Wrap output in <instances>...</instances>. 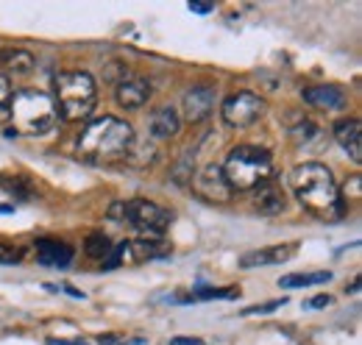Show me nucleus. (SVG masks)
Segmentation results:
<instances>
[{
  "label": "nucleus",
  "mask_w": 362,
  "mask_h": 345,
  "mask_svg": "<svg viewBox=\"0 0 362 345\" xmlns=\"http://www.w3.org/2000/svg\"><path fill=\"white\" fill-rule=\"evenodd\" d=\"M301 98L317 109H340L346 103V95L337 86H310V89H301Z\"/></svg>",
  "instance_id": "f3484780"
},
{
  "label": "nucleus",
  "mask_w": 362,
  "mask_h": 345,
  "mask_svg": "<svg viewBox=\"0 0 362 345\" xmlns=\"http://www.w3.org/2000/svg\"><path fill=\"white\" fill-rule=\"evenodd\" d=\"M179 129H181V117L173 106L156 109L151 115V120H148V131H151L153 139H173L179 134Z\"/></svg>",
  "instance_id": "2eb2a0df"
},
{
  "label": "nucleus",
  "mask_w": 362,
  "mask_h": 345,
  "mask_svg": "<svg viewBox=\"0 0 362 345\" xmlns=\"http://www.w3.org/2000/svg\"><path fill=\"white\" fill-rule=\"evenodd\" d=\"M8 117H11L17 134L42 136L56 126L59 109H56V100L42 89H17L11 98Z\"/></svg>",
  "instance_id": "39448f33"
},
{
  "label": "nucleus",
  "mask_w": 362,
  "mask_h": 345,
  "mask_svg": "<svg viewBox=\"0 0 362 345\" xmlns=\"http://www.w3.org/2000/svg\"><path fill=\"white\" fill-rule=\"evenodd\" d=\"M37 262L45 267H67L73 262V248L59 240H37Z\"/></svg>",
  "instance_id": "dca6fc26"
},
{
  "label": "nucleus",
  "mask_w": 362,
  "mask_h": 345,
  "mask_svg": "<svg viewBox=\"0 0 362 345\" xmlns=\"http://www.w3.org/2000/svg\"><path fill=\"white\" fill-rule=\"evenodd\" d=\"M317 134H320V131H317L315 123L304 120V123H298V126L293 129V142H298V145L304 142V145H307V142H313V139H315Z\"/></svg>",
  "instance_id": "4be33fe9"
},
{
  "label": "nucleus",
  "mask_w": 362,
  "mask_h": 345,
  "mask_svg": "<svg viewBox=\"0 0 362 345\" xmlns=\"http://www.w3.org/2000/svg\"><path fill=\"white\" fill-rule=\"evenodd\" d=\"M215 106H218V92L212 86H192L184 92V100H181V112L187 123L209 120L215 115Z\"/></svg>",
  "instance_id": "6e6552de"
},
{
  "label": "nucleus",
  "mask_w": 362,
  "mask_h": 345,
  "mask_svg": "<svg viewBox=\"0 0 362 345\" xmlns=\"http://www.w3.org/2000/svg\"><path fill=\"white\" fill-rule=\"evenodd\" d=\"M287 206V195H284V187L271 178L265 184H259L254 189V209L262 212V215H281Z\"/></svg>",
  "instance_id": "ddd939ff"
},
{
  "label": "nucleus",
  "mask_w": 362,
  "mask_h": 345,
  "mask_svg": "<svg viewBox=\"0 0 362 345\" xmlns=\"http://www.w3.org/2000/svg\"><path fill=\"white\" fill-rule=\"evenodd\" d=\"M298 251V242H284V245H268V248H259V251H251V254H243L240 257V267L251 270V267H268V264H281L287 259L296 257Z\"/></svg>",
  "instance_id": "9b49d317"
},
{
  "label": "nucleus",
  "mask_w": 362,
  "mask_h": 345,
  "mask_svg": "<svg viewBox=\"0 0 362 345\" xmlns=\"http://www.w3.org/2000/svg\"><path fill=\"white\" fill-rule=\"evenodd\" d=\"M287 303V298H276V301H268V303H257V306H248V309H243V315H268L273 309H281Z\"/></svg>",
  "instance_id": "5701e85b"
},
{
  "label": "nucleus",
  "mask_w": 362,
  "mask_h": 345,
  "mask_svg": "<svg viewBox=\"0 0 362 345\" xmlns=\"http://www.w3.org/2000/svg\"><path fill=\"white\" fill-rule=\"evenodd\" d=\"M334 139L337 145L351 156V162H362V129H360V120L354 117H346L334 126Z\"/></svg>",
  "instance_id": "4468645a"
},
{
  "label": "nucleus",
  "mask_w": 362,
  "mask_h": 345,
  "mask_svg": "<svg viewBox=\"0 0 362 345\" xmlns=\"http://www.w3.org/2000/svg\"><path fill=\"white\" fill-rule=\"evenodd\" d=\"M170 345H204V340H198V337H173Z\"/></svg>",
  "instance_id": "a878e982"
},
{
  "label": "nucleus",
  "mask_w": 362,
  "mask_h": 345,
  "mask_svg": "<svg viewBox=\"0 0 362 345\" xmlns=\"http://www.w3.org/2000/svg\"><path fill=\"white\" fill-rule=\"evenodd\" d=\"M98 343H100V345H115V343H120V337H117V334H100V337H98Z\"/></svg>",
  "instance_id": "cd10ccee"
},
{
  "label": "nucleus",
  "mask_w": 362,
  "mask_h": 345,
  "mask_svg": "<svg viewBox=\"0 0 362 345\" xmlns=\"http://www.w3.org/2000/svg\"><path fill=\"white\" fill-rule=\"evenodd\" d=\"M47 345H90L84 340H59V337H47Z\"/></svg>",
  "instance_id": "bb28decb"
},
{
  "label": "nucleus",
  "mask_w": 362,
  "mask_h": 345,
  "mask_svg": "<svg viewBox=\"0 0 362 345\" xmlns=\"http://www.w3.org/2000/svg\"><path fill=\"white\" fill-rule=\"evenodd\" d=\"M62 290H64L67 296H73V298H84V293H81V290H76V287H70V284H64Z\"/></svg>",
  "instance_id": "c756f323"
},
{
  "label": "nucleus",
  "mask_w": 362,
  "mask_h": 345,
  "mask_svg": "<svg viewBox=\"0 0 362 345\" xmlns=\"http://www.w3.org/2000/svg\"><path fill=\"white\" fill-rule=\"evenodd\" d=\"M290 187L304 209L323 220H337L346 215V204L332 170L320 162H304L290 172Z\"/></svg>",
  "instance_id": "f257e3e1"
},
{
  "label": "nucleus",
  "mask_w": 362,
  "mask_h": 345,
  "mask_svg": "<svg viewBox=\"0 0 362 345\" xmlns=\"http://www.w3.org/2000/svg\"><path fill=\"white\" fill-rule=\"evenodd\" d=\"M192 189L204 198V201H218V204H223L231 198V189H228L226 178H223V172L218 165H206L204 170L198 172V175H192Z\"/></svg>",
  "instance_id": "1a4fd4ad"
},
{
  "label": "nucleus",
  "mask_w": 362,
  "mask_h": 345,
  "mask_svg": "<svg viewBox=\"0 0 362 345\" xmlns=\"http://www.w3.org/2000/svg\"><path fill=\"white\" fill-rule=\"evenodd\" d=\"M11 98H14V89L11 81L0 73V120H8V112H11Z\"/></svg>",
  "instance_id": "412c9836"
},
{
  "label": "nucleus",
  "mask_w": 362,
  "mask_h": 345,
  "mask_svg": "<svg viewBox=\"0 0 362 345\" xmlns=\"http://www.w3.org/2000/svg\"><path fill=\"white\" fill-rule=\"evenodd\" d=\"M132 148H134V129L112 115L95 117L78 136V156L95 165L120 162L132 153Z\"/></svg>",
  "instance_id": "f03ea898"
},
{
  "label": "nucleus",
  "mask_w": 362,
  "mask_h": 345,
  "mask_svg": "<svg viewBox=\"0 0 362 345\" xmlns=\"http://www.w3.org/2000/svg\"><path fill=\"white\" fill-rule=\"evenodd\" d=\"M265 112H268L265 98H259L257 92H248V89L228 95L221 106V117L228 129H248V126L259 123L265 117Z\"/></svg>",
  "instance_id": "0eeeda50"
},
{
  "label": "nucleus",
  "mask_w": 362,
  "mask_h": 345,
  "mask_svg": "<svg viewBox=\"0 0 362 345\" xmlns=\"http://www.w3.org/2000/svg\"><path fill=\"white\" fill-rule=\"evenodd\" d=\"M0 67H3V76L11 81V78L31 76L34 67H37V59L25 47H3L0 50Z\"/></svg>",
  "instance_id": "f8f14e48"
},
{
  "label": "nucleus",
  "mask_w": 362,
  "mask_h": 345,
  "mask_svg": "<svg viewBox=\"0 0 362 345\" xmlns=\"http://www.w3.org/2000/svg\"><path fill=\"white\" fill-rule=\"evenodd\" d=\"M346 293H351V296L360 293V279H354V281H351V290H346Z\"/></svg>",
  "instance_id": "2f4dec72"
},
{
  "label": "nucleus",
  "mask_w": 362,
  "mask_h": 345,
  "mask_svg": "<svg viewBox=\"0 0 362 345\" xmlns=\"http://www.w3.org/2000/svg\"><path fill=\"white\" fill-rule=\"evenodd\" d=\"M237 296H240L237 287H201L189 298L192 301H212V298H237Z\"/></svg>",
  "instance_id": "aec40b11"
},
{
  "label": "nucleus",
  "mask_w": 362,
  "mask_h": 345,
  "mask_svg": "<svg viewBox=\"0 0 362 345\" xmlns=\"http://www.w3.org/2000/svg\"><path fill=\"white\" fill-rule=\"evenodd\" d=\"M20 259H23L20 248H14L8 242H0V264H17Z\"/></svg>",
  "instance_id": "b1692460"
},
{
  "label": "nucleus",
  "mask_w": 362,
  "mask_h": 345,
  "mask_svg": "<svg viewBox=\"0 0 362 345\" xmlns=\"http://www.w3.org/2000/svg\"><path fill=\"white\" fill-rule=\"evenodd\" d=\"M221 172H223L231 192H248V189H257L259 184L271 181L276 172V162H273L271 151H265V148L237 145L226 153Z\"/></svg>",
  "instance_id": "7ed1b4c3"
},
{
  "label": "nucleus",
  "mask_w": 362,
  "mask_h": 345,
  "mask_svg": "<svg viewBox=\"0 0 362 345\" xmlns=\"http://www.w3.org/2000/svg\"><path fill=\"white\" fill-rule=\"evenodd\" d=\"M151 95H153L151 81H145V78H139V76H129V78H123L120 84H115V100H117V106H120V109H129V112L142 109V106L151 100Z\"/></svg>",
  "instance_id": "9d476101"
},
{
  "label": "nucleus",
  "mask_w": 362,
  "mask_h": 345,
  "mask_svg": "<svg viewBox=\"0 0 362 345\" xmlns=\"http://www.w3.org/2000/svg\"><path fill=\"white\" fill-rule=\"evenodd\" d=\"M109 217L117 223H129L132 228L142 231V234H165L168 226L173 223V212L148 201V198H132V201H117L109 206Z\"/></svg>",
  "instance_id": "423d86ee"
},
{
  "label": "nucleus",
  "mask_w": 362,
  "mask_h": 345,
  "mask_svg": "<svg viewBox=\"0 0 362 345\" xmlns=\"http://www.w3.org/2000/svg\"><path fill=\"white\" fill-rule=\"evenodd\" d=\"M189 11H195V14H206V11H212V6H204V3H189Z\"/></svg>",
  "instance_id": "c85d7f7f"
},
{
  "label": "nucleus",
  "mask_w": 362,
  "mask_h": 345,
  "mask_svg": "<svg viewBox=\"0 0 362 345\" xmlns=\"http://www.w3.org/2000/svg\"><path fill=\"white\" fill-rule=\"evenodd\" d=\"M112 248H115V245H112V240H109L103 231L90 234V237H87V242H84V254H87L90 259H100V262L112 254Z\"/></svg>",
  "instance_id": "6ab92c4d"
},
{
  "label": "nucleus",
  "mask_w": 362,
  "mask_h": 345,
  "mask_svg": "<svg viewBox=\"0 0 362 345\" xmlns=\"http://www.w3.org/2000/svg\"><path fill=\"white\" fill-rule=\"evenodd\" d=\"M329 303H332L329 296H315V298L307 301V309H323V306H329Z\"/></svg>",
  "instance_id": "393cba45"
},
{
  "label": "nucleus",
  "mask_w": 362,
  "mask_h": 345,
  "mask_svg": "<svg viewBox=\"0 0 362 345\" xmlns=\"http://www.w3.org/2000/svg\"><path fill=\"white\" fill-rule=\"evenodd\" d=\"M332 279L329 270H315V273H290V276H281L279 279V287L281 290H298V287H317V284H326Z\"/></svg>",
  "instance_id": "a211bd4d"
},
{
  "label": "nucleus",
  "mask_w": 362,
  "mask_h": 345,
  "mask_svg": "<svg viewBox=\"0 0 362 345\" xmlns=\"http://www.w3.org/2000/svg\"><path fill=\"white\" fill-rule=\"evenodd\" d=\"M120 345H145L142 337H134V340H120Z\"/></svg>",
  "instance_id": "7c9ffc66"
},
{
  "label": "nucleus",
  "mask_w": 362,
  "mask_h": 345,
  "mask_svg": "<svg viewBox=\"0 0 362 345\" xmlns=\"http://www.w3.org/2000/svg\"><path fill=\"white\" fill-rule=\"evenodd\" d=\"M56 109L62 115V120L67 123H78L84 117H90L98 103V84L87 70H64L56 76Z\"/></svg>",
  "instance_id": "20e7f679"
}]
</instances>
